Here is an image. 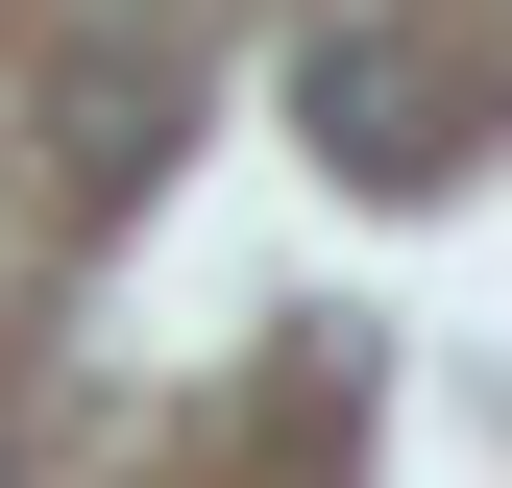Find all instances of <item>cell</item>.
<instances>
[{"label": "cell", "mask_w": 512, "mask_h": 488, "mask_svg": "<svg viewBox=\"0 0 512 488\" xmlns=\"http://www.w3.org/2000/svg\"><path fill=\"white\" fill-rule=\"evenodd\" d=\"M293 122L366 171V196H439V171L488 147V98H464V49H439V25H317V49H293Z\"/></svg>", "instance_id": "obj_1"}]
</instances>
